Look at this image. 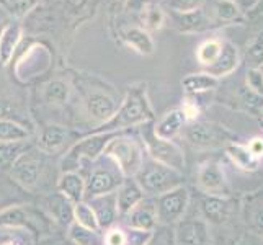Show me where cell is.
Segmentation results:
<instances>
[{
	"label": "cell",
	"mask_w": 263,
	"mask_h": 245,
	"mask_svg": "<svg viewBox=\"0 0 263 245\" xmlns=\"http://www.w3.org/2000/svg\"><path fill=\"white\" fill-rule=\"evenodd\" d=\"M154 111L147 97V84L138 82L128 88L124 100L118 106L116 113L106 123L100 124L95 133H118L134 126H142L144 123L152 121Z\"/></svg>",
	"instance_id": "1"
},
{
	"label": "cell",
	"mask_w": 263,
	"mask_h": 245,
	"mask_svg": "<svg viewBox=\"0 0 263 245\" xmlns=\"http://www.w3.org/2000/svg\"><path fill=\"white\" fill-rule=\"evenodd\" d=\"M103 156L116 163L124 178H133L144 163V146L136 138L116 133L105 147Z\"/></svg>",
	"instance_id": "2"
},
{
	"label": "cell",
	"mask_w": 263,
	"mask_h": 245,
	"mask_svg": "<svg viewBox=\"0 0 263 245\" xmlns=\"http://www.w3.org/2000/svg\"><path fill=\"white\" fill-rule=\"evenodd\" d=\"M133 178L141 186L144 195L159 196L180 186L183 181V174L151 159L149 162L144 160L142 167Z\"/></svg>",
	"instance_id": "3"
},
{
	"label": "cell",
	"mask_w": 263,
	"mask_h": 245,
	"mask_svg": "<svg viewBox=\"0 0 263 245\" xmlns=\"http://www.w3.org/2000/svg\"><path fill=\"white\" fill-rule=\"evenodd\" d=\"M142 146L152 160L164 163V165L183 174L185 170L183 150L174 141L157 138L156 133H154V124L151 121L142 124Z\"/></svg>",
	"instance_id": "4"
},
{
	"label": "cell",
	"mask_w": 263,
	"mask_h": 245,
	"mask_svg": "<svg viewBox=\"0 0 263 245\" xmlns=\"http://www.w3.org/2000/svg\"><path fill=\"white\" fill-rule=\"evenodd\" d=\"M116 133H93L76 142L62 160V172H76L82 160L95 162L103 156L105 147Z\"/></svg>",
	"instance_id": "5"
},
{
	"label": "cell",
	"mask_w": 263,
	"mask_h": 245,
	"mask_svg": "<svg viewBox=\"0 0 263 245\" xmlns=\"http://www.w3.org/2000/svg\"><path fill=\"white\" fill-rule=\"evenodd\" d=\"M156 213H157V221L170 225L177 224L178 221L183 219V216L188 210L190 204V192L188 188L180 185L170 192L156 196Z\"/></svg>",
	"instance_id": "6"
},
{
	"label": "cell",
	"mask_w": 263,
	"mask_h": 245,
	"mask_svg": "<svg viewBox=\"0 0 263 245\" xmlns=\"http://www.w3.org/2000/svg\"><path fill=\"white\" fill-rule=\"evenodd\" d=\"M106 159H108L106 165L102 163V165L95 167L92 172H90L88 178L85 180V199L84 201H88V199L100 196V195L113 193L123 183V174L120 172V168L116 167V163L110 157H106Z\"/></svg>",
	"instance_id": "7"
},
{
	"label": "cell",
	"mask_w": 263,
	"mask_h": 245,
	"mask_svg": "<svg viewBox=\"0 0 263 245\" xmlns=\"http://www.w3.org/2000/svg\"><path fill=\"white\" fill-rule=\"evenodd\" d=\"M186 139L196 147L214 149L221 146H228L232 142L234 134H231L222 126L206 121H193L186 128Z\"/></svg>",
	"instance_id": "8"
},
{
	"label": "cell",
	"mask_w": 263,
	"mask_h": 245,
	"mask_svg": "<svg viewBox=\"0 0 263 245\" xmlns=\"http://www.w3.org/2000/svg\"><path fill=\"white\" fill-rule=\"evenodd\" d=\"M51 62H52L51 51L44 44L34 43L18 58L15 64V74L22 82L31 80L41 76L43 72H46L51 66Z\"/></svg>",
	"instance_id": "9"
},
{
	"label": "cell",
	"mask_w": 263,
	"mask_h": 245,
	"mask_svg": "<svg viewBox=\"0 0 263 245\" xmlns=\"http://www.w3.org/2000/svg\"><path fill=\"white\" fill-rule=\"evenodd\" d=\"M41 174V159L40 154L33 147H30L25 154L15 160L10 167V177L23 188H33L40 181Z\"/></svg>",
	"instance_id": "10"
},
{
	"label": "cell",
	"mask_w": 263,
	"mask_h": 245,
	"mask_svg": "<svg viewBox=\"0 0 263 245\" xmlns=\"http://www.w3.org/2000/svg\"><path fill=\"white\" fill-rule=\"evenodd\" d=\"M177 245H211L210 224L204 219H181L175 229Z\"/></svg>",
	"instance_id": "11"
},
{
	"label": "cell",
	"mask_w": 263,
	"mask_h": 245,
	"mask_svg": "<svg viewBox=\"0 0 263 245\" xmlns=\"http://www.w3.org/2000/svg\"><path fill=\"white\" fill-rule=\"evenodd\" d=\"M198 185L206 195H221L226 196L228 185H226L224 170L217 162L208 160L198 168Z\"/></svg>",
	"instance_id": "12"
},
{
	"label": "cell",
	"mask_w": 263,
	"mask_h": 245,
	"mask_svg": "<svg viewBox=\"0 0 263 245\" xmlns=\"http://www.w3.org/2000/svg\"><path fill=\"white\" fill-rule=\"evenodd\" d=\"M242 219L250 232L263 237V188L243 196Z\"/></svg>",
	"instance_id": "13"
},
{
	"label": "cell",
	"mask_w": 263,
	"mask_h": 245,
	"mask_svg": "<svg viewBox=\"0 0 263 245\" xmlns=\"http://www.w3.org/2000/svg\"><path fill=\"white\" fill-rule=\"evenodd\" d=\"M116 100L108 95L102 90H93V92H88L85 97V110L88 113L90 118H93L95 121H98L100 124L106 123L110 118L116 113L118 110Z\"/></svg>",
	"instance_id": "14"
},
{
	"label": "cell",
	"mask_w": 263,
	"mask_h": 245,
	"mask_svg": "<svg viewBox=\"0 0 263 245\" xmlns=\"http://www.w3.org/2000/svg\"><path fill=\"white\" fill-rule=\"evenodd\" d=\"M126 224L129 229H138V231H147L154 232L157 228V213H156V201L154 199H146L133 208V210L126 214Z\"/></svg>",
	"instance_id": "15"
},
{
	"label": "cell",
	"mask_w": 263,
	"mask_h": 245,
	"mask_svg": "<svg viewBox=\"0 0 263 245\" xmlns=\"http://www.w3.org/2000/svg\"><path fill=\"white\" fill-rule=\"evenodd\" d=\"M90 208L93 210L98 225L102 231L110 229L115 224L116 217H118V206H116V192L113 193H106V195H100L87 201Z\"/></svg>",
	"instance_id": "16"
},
{
	"label": "cell",
	"mask_w": 263,
	"mask_h": 245,
	"mask_svg": "<svg viewBox=\"0 0 263 245\" xmlns=\"http://www.w3.org/2000/svg\"><path fill=\"white\" fill-rule=\"evenodd\" d=\"M172 20H174L175 28L180 33H203L214 26V22L206 15L203 8L195 12H186V13H177L170 12Z\"/></svg>",
	"instance_id": "17"
},
{
	"label": "cell",
	"mask_w": 263,
	"mask_h": 245,
	"mask_svg": "<svg viewBox=\"0 0 263 245\" xmlns=\"http://www.w3.org/2000/svg\"><path fill=\"white\" fill-rule=\"evenodd\" d=\"M23 40V28L20 23H7L0 31V64H10Z\"/></svg>",
	"instance_id": "18"
},
{
	"label": "cell",
	"mask_w": 263,
	"mask_h": 245,
	"mask_svg": "<svg viewBox=\"0 0 263 245\" xmlns=\"http://www.w3.org/2000/svg\"><path fill=\"white\" fill-rule=\"evenodd\" d=\"M231 199L221 195H204L201 198V211L204 214L206 222L222 224L231 216Z\"/></svg>",
	"instance_id": "19"
},
{
	"label": "cell",
	"mask_w": 263,
	"mask_h": 245,
	"mask_svg": "<svg viewBox=\"0 0 263 245\" xmlns=\"http://www.w3.org/2000/svg\"><path fill=\"white\" fill-rule=\"evenodd\" d=\"M239 62L240 58L235 44H232L231 41H222V49L219 52V58L216 59V62L211 67L206 69V72L221 80L222 77L231 76L232 72H235V69L239 67Z\"/></svg>",
	"instance_id": "20"
},
{
	"label": "cell",
	"mask_w": 263,
	"mask_h": 245,
	"mask_svg": "<svg viewBox=\"0 0 263 245\" xmlns=\"http://www.w3.org/2000/svg\"><path fill=\"white\" fill-rule=\"evenodd\" d=\"M186 124L188 121L183 111H181L180 108H174V110L167 111L156 124H154V133H156V136L160 139L172 141L183 131Z\"/></svg>",
	"instance_id": "21"
},
{
	"label": "cell",
	"mask_w": 263,
	"mask_h": 245,
	"mask_svg": "<svg viewBox=\"0 0 263 245\" xmlns=\"http://www.w3.org/2000/svg\"><path fill=\"white\" fill-rule=\"evenodd\" d=\"M123 43L141 56H151L156 51V43H154L152 34L144 30L142 26H129L121 33Z\"/></svg>",
	"instance_id": "22"
},
{
	"label": "cell",
	"mask_w": 263,
	"mask_h": 245,
	"mask_svg": "<svg viewBox=\"0 0 263 245\" xmlns=\"http://www.w3.org/2000/svg\"><path fill=\"white\" fill-rule=\"evenodd\" d=\"M144 192L141 186L136 183L134 178H126L123 180V183L120 188L116 190V206H118V213L126 216L133 208L138 206L142 199H144Z\"/></svg>",
	"instance_id": "23"
},
{
	"label": "cell",
	"mask_w": 263,
	"mask_h": 245,
	"mask_svg": "<svg viewBox=\"0 0 263 245\" xmlns=\"http://www.w3.org/2000/svg\"><path fill=\"white\" fill-rule=\"evenodd\" d=\"M58 192L69 201L80 203L85 199V178L79 172H62L58 180Z\"/></svg>",
	"instance_id": "24"
},
{
	"label": "cell",
	"mask_w": 263,
	"mask_h": 245,
	"mask_svg": "<svg viewBox=\"0 0 263 245\" xmlns=\"http://www.w3.org/2000/svg\"><path fill=\"white\" fill-rule=\"evenodd\" d=\"M44 206L48 208V211L51 217H54V221L62 224V225H70L74 222V203L69 201V199L61 195L59 192L51 195Z\"/></svg>",
	"instance_id": "25"
},
{
	"label": "cell",
	"mask_w": 263,
	"mask_h": 245,
	"mask_svg": "<svg viewBox=\"0 0 263 245\" xmlns=\"http://www.w3.org/2000/svg\"><path fill=\"white\" fill-rule=\"evenodd\" d=\"M67 139H69L67 128L61 124H48L40 134L38 146L44 152H56L66 146Z\"/></svg>",
	"instance_id": "26"
},
{
	"label": "cell",
	"mask_w": 263,
	"mask_h": 245,
	"mask_svg": "<svg viewBox=\"0 0 263 245\" xmlns=\"http://www.w3.org/2000/svg\"><path fill=\"white\" fill-rule=\"evenodd\" d=\"M219 85V79L208 74V72H198V74H188L181 80V87L188 95H199L214 90Z\"/></svg>",
	"instance_id": "27"
},
{
	"label": "cell",
	"mask_w": 263,
	"mask_h": 245,
	"mask_svg": "<svg viewBox=\"0 0 263 245\" xmlns=\"http://www.w3.org/2000/svg\"><path fill=\"white\" fill-rule=\"evenodd\" d=\"M226 154L232 160V163L237 168L243 172H255L260 167V160L257 157H253L247 146H242L237 142H231L226 146Z\"/></svg>",
	"instance_id": "28"
},
{
	"label": "cell",
	"mask_w": 263,
	"mask_h": 245,
	"mask_svg": "<svg viewBox=\"0 0 263 245\" xmlns=\"http://www.w3.org/2000/svg\"><path fill=\"white\" fill-rule=\"evenodd\" d=\"M70 85L64 79H52L49 80L43 88V97L44 100L54 106H62L67 103L70 98Z\"/></svg>",
	"instance_id": "29"
},
{
	"label": "cell",
	"mask_w": 263,
	"mask_h": 245,
	"mask_svg": "<svg viewBox=\"0 0 263 245\" xmlns=\"http://www.w3.org/2000/svg\"><path fill=\"white\" fill-rule=\"evenodd\" d=\"M165 10L162 8L160 4L151 2L144 10L141 12V22H142V28L147 30L149 33L152 31H159L164 28L165 25Z\"/></svg>",
	"instance_id": "30"
},
{
	"label": "cell",
	"mask_w": 263,
	"mask_h": 245,
	"mask_svg": "<svg viewBox=\"0 0 263 245\" xmlns=\"http://www.w3.org/2000/svg\"><path fill=\"white\" fill-rule=\"evenodd\" d=\"M31 147L28 141H16V142H0V167L10 168L15 160Z\"/></svg>",
	"instance_id": "31"
},
{
	"label": "cell",
	"mask_w": 263,
	"mask_h": 245,
	"mask_svg": "<svg viewBox=\"0 0 263 245\" xmlns=\"http://www.w3.org/2000/svg\"><path fill=\"white\" fill-rule=\"evenodd\" d=\"M30 131L23 124L13 120L0 118V142H16V141H28Z\"/></svg>",
	"instance_id": "32"
},
{
	"label": "cell",
	"mask_w": 263,
	"mask_h": 245,
	"mask_svg": "<svg viewBox=\"0 0 263 245\" xmlns=\"http://www.w3.org/2000/svg\"><path fill=\"white\" fill-rule=\"evenodd\" d=\"M222 49V41L217 38H211L206 40L198 46L196 49V59L201 66H204L206 69L211 67L216 59L219 58V52Z\"/></svg>",
	"instance_id": "33"
},
{
	"label": "cell",
	"mask_w": 263,
	"mask_h": 245,
	"mask_svg": "<svg viewBox=\"0 0 263 245\" xmlns=\"http://www.w3.org/2000/svg\"><path fill=\"white\" fill-rule=\"evenodd\" d=\"M69 237L76 245H103V234L82 228L77 222L69 225Z\"/></svg>",
	"instance_id": "34"
},
{
	"label": "cell",
	"mask_w": 263,
	"mask_h": 245,
	"mask_svg": "<svg viewBox=\"0 0 263 245\" xmlns=\"http://www.w3.org/2000/svg\"><path fill=\"white\" fill-rule=\"evenodd\" d=\"M74 222H77L79 225L87 228L90 231L102 232V229H100V225H98V221H97V216L87 201H80V203L74 204Z\"/></svg>",
	"instance_id": "35"
},
{
	"label": "cell",
	"mask_w": 263,
	"mask_h": 245,
	"mask_svg": "<svg viewBox=\"0 0 263 245\" xmlns=\"http://www.w3.org/2000/svg\"><path fill=\"white\" fill-rule=\"evenodd\" d=\"M214 12L221 22H234L240 16V8L235 0H216Z\"/></svg>",
	"instance_id": "36"
},
{
	"label": "cell",
	"mask_w": 263,
	"mask_h": 245,
	"mask_svg": "<svg viewBox=\"0 0 263 245\" xmlns=\"http://www.w3.org/2000/svg\"><path fill=\"white\" fill-rule=\"evenodd\" d=\"M247 69H261L263 67V36L253 40L246 51Z\"/></svg>",
	"instance_id": "37"
},
{
	"label": "cell",
	"mask_w": 263,
	"mask_h": 245,
	"mask_svg": "<svg viewBox=\"0 0 263 245\" xmlns=\"http://www.w3.org/2000/svg\"><path fill=\"white\" fill-rule=\"evenodd\" d=\"M0 245H30V240L22 229L4 228L0 231Z\"/></svg>",
	"instance_id": "38"
},
{
	"label": "cell",
	"mask_w": 263,
	"mask_h": 245,
	"mask_svg": "<svg viewBox=\"0 0 263 245\" xmlns=\"http://www.w3.org/2000/svg\"><path fill=\"white\" fill-rule=\"evenodd\" d=\"M206 0H164L165 7L170 8V12L177 13H186V12H195L203 8Z\"/></svg>",
	"instance_id": "39"
},
{
	"label": "cell",
	"mask_w": 263,
	"mask_h": 245,
	"mask_svg": "<svg viewBox=\"0 0 263 245\" xmlns=\"http://www.w3.org/2000/svg\"><path fill=\"white\" fill-rule=\"evenodd\" d=\"M246 82L250 92L263 97V70L261 69H247Z\"/></svg>",
	"instance_id": "40"
},
{
	"label": "cell",
	"mask_w": 263,
	"mask_h": 245,
	"mask_svg": "<svg viewBox=\"0 0 263 245\" xmlns=\"http://www.w3.org/2000/svg\"><path fill=\"white\" fill-rule=\"evenodd\" d=\"M103 245H126V232L120 228H110L103 234Z\"/></svg>",
	"instance_id": "41"
},
{
	"label": "cell",
	"mask_w": 263,
	"mask_h": 245,
	"mask_svg": "<svg viewBox=\"0 0 263 245\" xmlns=\"http://www.w3.org/2000/svg\"><path fill=\"white\" fill-rule=\"evenodd\" d=\"M152 237V232L129 229L126 232V245H147Z\"/></svg>",
	"instance_id": "42"
},
{
	"label": "cell",
	"mask_w": 263,
	"mask_h": 245,
	"mask_svg": "<svg viewBox=\"0 0 263 245\" xmlns=\"http://www.w3.org/2000/svg\"><path fill=\"white\" fill-rule=\"evenodd\" d=\"M180 110L183 111V115H185L188 123L196 121V118L199 116V106H198V103L193 102V100H190V98H185L183 100V103H181Z\"/></svg>",
	"instance_id": "43"
},
{
	"label": "cell",
	"mask_w": 263,
	"mask_h": 245,
	"mask_svg": "<svg viewBox=\"0 0 263 245\" xmlns=\"http://www.w3.org/2000/svg\"><path fill=\"white\" fill-rule=\"evenodd\" d=\"M36 4H38V0H10L8 10H10L12 13H15V15H25Z\"/></svg>",
	"instance_id": "44"
},
{
	"label": "cell",
	"mask_w": 263,
	"mask_h": 245,
	"mask_svg": "<svg viewBox=\"0 0 263 245\" xmlns=\"http://www.w3.org/2000/svg\"><path fill=\"white\" fill-rule=\"evenodd\" d=\"M247 149L250 150V154L253 157H257L258 160L263 159V138L261 136H255L252 138L247 144Z\"/></svg>",
	"instance_id": "45"
},
{
	"label": "cell",
	"mask_w": 263,
	"mask_h": 245,
	"mask_svg": "<svg viewBox=\"0 0 263 245\" xmlns=\"http://www.w3.org/2000/svg\"><path fill=\"white\" fill-rule=\"evenodd\" d=\"M247 20H250L252 23L263 22V0H258V2L247 12Z\"/></svg>",
	"instance_id": "46"
},
{
	"label": "cell",
	"mask_w": 263,
	"mask_h": 245,
	"mask_svg": "<svg viewBox=\"0 0 263 245\" xmlns=\"http://www.w3.org/2000/svg\"><path fill=\"white\" fill-rule=\"evenodd\" d=\"M147 245H172V234L168 231H160L157 235L152 234Z\"/></svg>",
	"instance_id": "47"
},
{
	"label": "cell",
	"mask_w": 263,
	"mask_h": 245,
	"mask_svg": "<svg viewBox=\"0 0 263 245\" xmlns=\"http://www.w3.org/2000/svg\"><path fill=\"white\" fill-rule=\"evenodd\" d=\"M151 2H154V0H128V2H126V7L131 8L133 12L141 13Z\"/></svg>",
	"instance_id": "48"
},
{
	"label": "cell",
	"mask_w": 263,
	"mask_h": 245,
	"mask_svg": "<svg viewBox=\"0 0 263 245\" xmlns=\"http://www.w3.org/2000/svg\"><path fill=\"white\" fill-rule=\"evenodd\" d=\"M8 5H10V0H0V7L2 8H7L8 10Z\"/></svg>",
	"instance_id": "49"
},
{
	"label": "cell",
	"mask_w": 263,
	"mask_h": 245,
	"mask_svg": "<svg viewBox=\"0 0 263 245\" xmlns=\"http://www.w3.org/2000/svg\"><path fill=\"white\" fill-rule=\"evenodd\" d=\"M118 2H120V4H123V5H126V2H128V0H118Z\"/></svg>",
	"instance_id": "50"
},
{
	"label": "cell",
	"mask_w": 263,
	"mask_h": 245,
	"mask_svg": "<svg viewBox=\"0 0 263 245\" xmlns=\"http://www.w3.org/2000/svg\"><path fill=\"white\" fill-rule=\"evenodd\" d=\"M234 245H249V243H234Z\"/></svg>",
	"instance_id": "51"
},
{
	"label": "cell",
	"mask_w": 263,
	"mask_h": 245,
	"mask_svg": "<svg viewBox=\"0 0 263 245\" xmlns=\"http://www.w3.org/2000/svg\"><path fill=\"white\" fill-rule=\"evenodd\" d=\"M261 121H263V110H261Z\"/></svg>",
	"instance_id": "52"
},
{
	"label": "cell",
	"mask_w": 263,
	"mask_h": 245,
	"mask_svg": "<svg viewBox=\"0 0 263 245\" xmlns=\"http://www.w3.org/2000/svg\"><path fill=\"white\" fill-rule=\"evenodd\" d=\"M2 28H4V26H0V31H2Z\"/></svg>",
	"instance_id": "53"
}]
</instances>
